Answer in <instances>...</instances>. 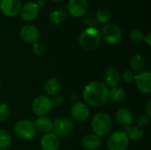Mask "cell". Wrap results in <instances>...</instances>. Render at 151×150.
Returning a JSON list of instances; mask_svg holds the SVG:
<instances>
[{
	"label": "cell",
	"instance_id": "cell-28",
	"mask_svg": "<svg viewBox=\"0 0 151 150\" xmlns=\"http://www.w3.org/2000/svg\"><path fill=\"white\" fill-rule=\"evenodd\" d=\"M129 38L133 42H141L144 39L143 33L139 29H134L130 32Z\"/></svg>",
	"mask_w": 151,
	"mask_h": 150
},
{
	"label": "cell",
	"instance_id": "cell-20",
	"mask_svg": "<svg viewBox=\"0 0 151 150\" xmlns=\"http://www.w3.org/2000/svg\"><path fill=\"white\" fill-rule=\"evenodd\" d=\"M61 89V83L57 78H50L46 80L44 84V90L48 95L54 96L58 95V93Z\"/></svg>",
	"mask_w": 151,
	"mask_h": 150
},
{
	"label": "cell",
	"instance_id": "cell-25",
	"mask_svg": "<svg viewBox=\"0 0 151 150\" xmlns=\"http://www.w3.org/2000/svg\"><path fill=\"white\" fill-rule=\"evenodd\" d=\"M96 14L98 23H101V24H107L111 19V12L110 11V10L106 8L99 9L96 12Z\"/></svg>",
	"mask_w": 151,
	"mask_h": 150
},
{
	"label": "cell",
	"instance_id": "cell-27",
	"mask_svg": "<svg viewBox=\"0 0 151 150\" xmlns=\"http://www.w3.org/2000/svg\"><path fill=\"white\" fill-rule=\"evenodd\" d=\"M84 22L88 26V27H95L98 24V20L96 18V14L95 11H90L85 14Z\"/></svg>",
	"mask_w": 151,
	"mask_h": 150
},
{
	"label": "cell",
	"instance_id": "cell-24",
	"mask_svg": "<svg viewBox=\"0 0 151 150\" xmlns=\"http://www.w3.org/2000/svg\"><path fill=\"white\" fill-rule=\"evenodd\" d=\"M145 65V59L144 57L140 55V54H136L134 55L131 60H130V66L133 69V72H142V69L144 68Z\"/></svg>",
	"mask_w": 151,
	"mask_h": 150
},
{
	"label": "cell",
	"instance_id": "cell-23",
	"mask_svg": "<svg viewBox=\"0 0 151 150\" xmlns=\"http://www.w3.org/2000/svg\"><path fill=\"white\" fill-rule=\"evenodd\" d=\"M50 21L54 25H60L66 19V12L61 9H57L50 13Z\"/></svg>",
	"mask_w": 151,
	"mask_h": 150
},
{
	"label": "cell",
	"instance_id": "cell-1",
	"mask_svg": "<svg viewBox=\"0 0 151 150\" xmlns=\"http://www.w3.org/2000/svg\"><path fill=\"white\" fill-rule=\"evenodd\" d=\"M82 97L88 105L92 107H101L104 105L109 99V88L104 82L92 81L84 87Z\"/></svg>",
	"mask_w": 151,
	"mask_h": 150
},
{
	"label": "cell",
	"instance_id": "cell-39",
	"mask_svg": "<svg viewBox=\"0 0 151 150\" xmlns=\"http://www.w3.org/2000/svg\"><path fill=\"white\" fill-rule=\"evenodd\" d=\"M0 90H1V83H0Z\"/></svg>",
	"mask_w": 151,
	"mask_h": 150
},
{
	"label": "cell",
	"instance_id": "cell-11",
	"mask_svg": "<svg viewBox=\"0 0 151 150\" xmlns=\"http://www.w3.org/2000/svg\"><path fill=\"white\" fill-rule=\"evenodd\" d=\"M20 38L27 43H35L40 38V32L38 28L33 25H26L21 27L19 32Z\"/></svg>",
	"mask_w": 151,
	"mask_h": 150
},
{
	"label": "cell",
	"instance_id": "cell-35",
	"mask_svg": "<svg viewBox=\"0 0 151 150\" xmlns=\"http://www.w3.org/2000/svg\"><path fill=\"white\" fill-rule=\"evenodd\" d=\"M149 117H151V101L150 100L148 103H147V105H146V113Z\"/></svg>",
	"mask_w": 151,
	"mask_h": 150
},
{
	"label": "cell",
	"instance_id": "cell-37",
	"mask_svg": "<svg viewBox=\"0 0 151 150\" xmlns=\"http://www.w3.org/2000/svg\"><path fill=\"white\" fill-rule=\"evenodd\" d=\"M35 4H37V6H38L39 9H40V8H42V7H44V5H45V1H44V0H36Z\"/></svg>",
	"mask_w": 151,
	"mask_h": 150
},
{
	"label": "cell",
	"instance_id": "cell-21",
	"mask_svg": "<svg viewBox=\"0 0 151 150\" xmlns=\"http://www.w3.org/2000/svg\"><path fill=\"white\" fill-rule=\"evenodd\" d=\"M124 133L127 134V138L129 140H132V141H139L143 137L142 128H141L137 126L126 127Z\"/></svg>",
	"mask_w": 151,
	"mask_h": 150
},
{
	"label": "cell",
	"instance_id": "cell-15",
	"mask_svg": "<svg viewBox=\"0 0 151 150\" xmlns=\"http://www.w3.org/2000/svg\"><path fill=\"white\" fill-rule=\"evenodd\" d=\"M120 79H121V75H120L119 70L114 67H110L104 72V83L105 84V86L108 88L118 87V85L120 82Z\"/></svg>",
	"mask_w": 151,
	"mask_h": 150
},
{
	"label": "cell",
	"instance_id": "cell-2",
	"mask_svg": "<svg viewBox=\"0 0 151 150\" xmlns=\"http://www.w3.org/2000/svg\"><path fill=\"white\" fill-rule=\"evenodd\" d=\"M101 34L95 27H88L79 36V44L86 51H92L101 43Z\"/></svg>",
	"mask_w": 151,
	"mask_h": 150
},
{
	"label": "cell",
	"instance_id": "cell-19",
	"mask_svg": "<svg viewBox=\"0 0 151 150\" xmlns=\"http://www.w3.org/2000/svg\"><path fill=\"white\" fill-rule=\"evenodd\" d=\"M81 144L84 149L88 150H96L99 149L102 145L101 137L96 134H88L85 135L81 141Z\"/></svg>",
	"mask_w": 151,
	"mask_h": 150
},
{
	"label": "cell",
	"instance_id": "cell-3",
	"mask_svg": "<svg viewBox=\"0 0 151 150\" xmlns=\"http://www.w3.org/2000/svg\"><path fill=\"white\" fill-rule=\"evenodd\" d=\"M91 127L94 132V134L99 137H104L111 131V118L107 113L99 112L94 116L91 122Z\"/></svg>",
	"mask_w": 151,
	"mask_h": 150
},
{
	"label": "cell",
	"instance_id": "cell-34",
	"mask_svg": "<svg viewBox=\"0 0 151 150\" xmlns=\"http://www.w3.org/2000/svg\"><path fill=\"white\" fill-rule=\"evenodd\" d=\"M144 42L147 43V45L149 46V47H150L151 46V34L150 33H149L146 36H144Z\"/></svg>",
	"mask_w": 151,
	"mask_h": 150
},
{
	"label": "cell",
	"instance_id": "cell-17",
	"mask_svg": "<svg viewBox=\"0 0 151 150\" xmlns=\"http://www.w3.org/2000/svg\"><path fill=\"white\" fill-rule=\"evenodd\" d=\"M115 118H116L118 124L123 126L124 128L130 126L131 124L133 123L132 112L128 109H126V108H121L118 110V111L116 112Z\"/></svg>",
	"mask_w": 151,
	"mask_h": 150
},
{
	"label": "cell",
	"instance_id": "cell-32",
	"mask_svg": "<svg viewBox=\"0 0 151 150\" xmlns=\"http://www.w3.org/2000/svg\"><path fill=\"white\" fill-rule=\"evenodd\" d=\"M134 77H135V73L131 70H127L123 73V80L128 83L133 82L134 80Z\"/></svg>",
	"mask_w": 151,
	"mask_h": 150
},
{
	"label": "cell",
	"instance_id": "cell-12",
	"mask_svg": "<svg viewBox=\"0 0 151 150\" xmlns=\"http://www.w3.org/2000/svg\"><path fill=\"white\" fill-rule=\"evenodd\" d=\"M88 7L87 0H69L68 2V11L75 18L84 16L88 11Z\"/></svg>",
	"mask_w": 151,
	"mask_h": 150
},
{
	"label": "cell",
	"instance_id": "cell-36",
	"mask_svg": "<svg viewBox=\"0 0 151 150\" xmlns=\"http://www.w3.org/2000/svg\"><path fill=\"white\" fill-rule=\"evenodd\" d=\"M78 99H79V97H78V95H76V94H72L70 95V100L73 103H77L78 102Z\"/></svg>",
	"mask_w": 151,
	"mask_h": 150
},
{
	"label": "cell",
	"instance_id": "cell-26",
	"mask_svg": "<svg viewBox=\"0 0 151 150\" xmlns=\"http://www.w3.org/2000/svg\"><path fill=\"white\" fill-rule=\"evenodd\" d=\"M12 144L11 135L4 130L0 129V149H8Z\"/></svg>",
	"mask_w": 151,
	"mask_h": 150
},
{
	"label": "cell",
	"instance_id": "cell-14",
	"mask_svg": "<svg viewBox=\"0 0 151 150\" xmlns=\"http://www.w3.org/2000/svg\"><path fill=\"white\" fill-rule=\"evenodd\" d=\"M20 16L21 19L25 21H31L36 19L39 14V7L35 4V2H28L21 6L20 9Z\"/></svg>",
	"mask_w": 151,
	"mask_h": 150
},
{
	"label": "cell",
	"instance_id": "cell-5",
	"mask_svg": "<svg viewBox=\"0 0 151 150\" xmlns=\"http://www.w3.org/2000/svg\"><path fill=\"white\" fill-rule=\"evenodd\" d=\"M101 38L108 44H116L122 39V30L116 24H107L102 29Z\"/></svg>",
	"mask_w": 151,
	"mask_h": 150
},
{
	"label": "cell",
	"instance_id": "cell-6",
	"mask_svg": "<svg viewBox=\"0 0 151 150\" xmlns=\"http://www.w3.org/2000/svg\"><path fill=\"white\" fill-rule=\"evenodd\" d=\"M73 130V124L71 119L67 118H57L53 121L54 134L58 138L68 137Z\"/></svg>",
	"mask_w": 151,
	"mask_h": 150
},
{
	"label": "cell",
	"instance_id": "cell-8",
	"mask_svg": "<svg viewBox=\"0 0 151 150\" xmlns=\"http://www.w3.org/2000/svg\"><path fill=\"white\" fill-rule=\"evenodd\" d=\"M52 109L51 100L47 95L37 96L32 103V111L38 117H43Z\"/></svg>",
	"mask_w": 151,
	"mask_h": 150
},
{
	"label": "cell",
	"instance_id": "cell-16",
	"mask_svg": "<svg viewBox=\"0 0 151 150\" xmlns=\"http://www.w3.org/2000/svg\"><path fill=\"white\" fill-rule=\"evenodd\" d=\"M40 144L42 150H58L60 146L59 138L51 133L44 134L41 139Z\"/></svg>",
	"mask_w": 151,
	"mask_h": 150
},
{
	"label": "cell",
	"instance_id": "cell-10",
	"mask_svg": "<svg viewBox=\"0 0 151 150\" xmlns=\"http://www.w3.org/2000/svg\"><path fill=\"white\" fill-rule=\"evenodd\" d=\"M20 0H1L0 10L3 14L7 17H15L18 15L21 9Z\"/></svg>",
	"mask_w": 151,
	"mask_h": 150
},
{
	"label": "cell",
	"instance_id": "cell-40",
	"mask_svg": "<svg viewBox=\"0 0 151 150\" xmlns=\"http://www.w3.org/2000/svg\"><path fill=\"white\" fill-rule=\"evenodd\" d=\"M4 150H9V149H4Z\"/></svg>",
	"mask_w": 151,
	"mask_h": 150
},
{
	"label": "cell",
	"instance_id": "cell-18",
	"mask_svg": "<svg viewBox=\"0 0 151 150\" xmlns=\"http://www.w3.org/2000/svg\"><path fill=\"white\" fill-rule=\"evenodd\" d=\"M36 128V131L42 133H50L53 131V122L50 118L46 116L39 117L34 123Z\"/></svg>",
	"mask_w": 151,
	"mask_h": 150
},
{
	"label": "cell",
	"instance_id": "cell-22",
	"mask_svg": "<svg viewBox=\"0 0 151 150\" xmlns=\"http://www.w3.org/2000/svg\"><path fill=\"white\" fill-rule=\"evenodd\" d=\"M126 95L127 94L125 89L119 87L111 88V89L109 90V98L113 102H122L126 98Z\"/></svg>",
	"mask_w": 151,
	"mask_h": 150
},
{
	"label": "cell",
	"instance_id": "cell-13",
	"mask_svg": "<svg viewBox=\"0 0 151 150\" xmlns=\"http://www.w3.org/2000/svg\"><path fill=\"white\" fill-rule=\"evenodd\" d=\"M90 114V111L87 104L81 102L75 103L71 108V115L76 121H86Z\"/></svg>",
	"mask_w": 151,
	"mask_h": 150
},
{
	"label": "cell",
	"instance_id": "cell-33",
	"mask_svg": "<svg viewBox=\"0 0 151 150\" xmlns=\"http://www.w3.org/2000/svg\"><path fill=\"white\" fill-rule=\"evenodd\" d=\"M50 100H51L52 106H56V107L62 105L63 103H64V98H63L61 95H54V96L52 97V99H50Z\"/></svg>",
	"mask_w": 151,
	"mask_h": 150
},
{
	"label": "cell",
	"instance_id": "cell-30",
	"mask_svg": "<svg viewBox=\"0 0 151 150\" xmlns=\"http://www.w3.org/2000/svg\"><path fill=\"white\" fill-rule=\"evenodd\" d=\"M44 51H45V47L42 43L38 42L33 43V52L35 56L37 57L42 56Z\"/></svg>",
	"mask_w": 151,
	"mask_h": 150
},
{
	"label": "cell",
	"instance_id": "cell-29",
	"mask_svg": "<svg viewBox=\"0 0 151 150\" xmlns=\"http://www.w3.org/2000/svg\"><path fill=\"white\" fill-rule=\"evenodd\" d=\"M10 117V110L9 107L5 103L0 104V122L6 121Z\"/></svg>",
	"mask_w": 151,
	"mask_h": 150
},
{
	"label": "cell",
	"instance_id": "cell-41",
	"mask_svg": "<svg viewBox=\"0 0 151 150\" xmlns=\"http://www.w3.org/2000/svg\"><path fill=\"white\" fill-rule=\"evenodd\" d=\"M0 1H1V0H0Z\"/></svg>",
	"mask_w": 151,
	"mask_h": 150
},
{
	"label": "cell",
	"instance_id": "cell-4",
	"mask_svg": "<svg viewBox=\"0 0 151 150\" xmlns=\"http://www.w3.org/2000/svg\"><path fill=\"white\" fill-rule=\"evenodd\" d=\"M14 133L22 140H31L36 135V128L33 122L27 119H21L18 121L13 127Z\"/></svg>",
	"mask_w": 151,
	"mask_h": 150
},
{
	"label": "cell",
	"instance_id": "cell-7",
	"mask_svg": "<svg viewBox=\"0 0 151 150\" xmlns=\"http://www.w3.org/2000/svg\"><path fill=\"white\" fill-rule=\"evenodd\" d=\"M107 146L110 150H127L129 147V139L124 132L118 131L110 135Z\"/></svg>",
	"mask_w": 151,
	"mask_h": 150
},
{
	"label": "cell",
	"instance_id": "cell-9",
	"mask_svg": "<svg viewBox=\"0 0 151 150\" xmlns=\"http://www.w3.org/2000/svg\"><path fill=\"white\" fill-rule=\"evenodd\" d=\"M138 90L145 95H149L151 92V73L149 71L140 72L135 74L134 80Z\"/></svg>",
	"mask_w": 151,
	"mask_h": 150
},
{
	"label": "cell",
	"instance_id": "cell-38",
	"mask_svg": "<svg viewBox=\"0 0 151 150\" xmlns=\"http://www.w3.org/2000/svg\"><path fill=\"white\" fill-rule=\"evenodd\" d=\"M53 2H61V1H63V0H52Z\"/></svg>",
	"mask_w": 151,
	"mask_h": 150
},
{
	"label": "cell",
	"instance_id": "cell-31",
	"mask_svg": "<svg viewBox=\"0 0 151 150\" xmlns=\"http://www.w3.org/2000/svg\"><path fill=\"white\" fill-rule=\"evenodd\" d=\"M136 121H137V125H138L137 126L142 128L143 126H147V125L150 123V117H149L147 114H141V115L138 116Z\"/></svg>",
	"mask_w": 151,
	"mask_h": 150
}]
</instances>
